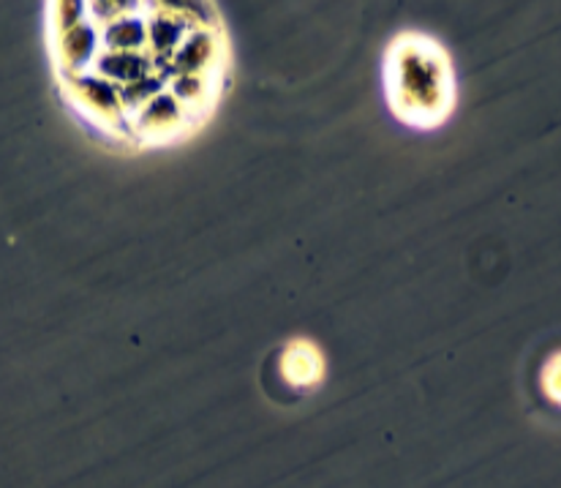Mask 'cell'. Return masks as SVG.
I'll return each mask as SVG.
<instances>
[{
  "instance_id": "1",
  "label": "cell",
  "mask_w": 561,
  "mask_h": 488,
  "mask_svg": "<svg viewBox=\"0 0 561 488\" xmlns=\"http://www.w3.org/2000/svg\"><path fill=\"white\" fill-rule=\"evenodd\" d=\"M71 82L82 117L106 145L156 150L186 143L213 117L232 55L210 3H80Z\"/></svg>"
},
{
  "instance_id": "2",
  "label": "cell",
  "mask_w": 561,
  "mask_h": 488,
  "mask_svg": "<svg viewBox=\"0 0 561 488\" xmlns=\"http://www.w3.org/2000/svg\"><path fill=\"white\" fill-rule=\"evenodd\" d=\"M381 86L390 115L414 132L442 128L458 104L453 58L439 38L425 31H401L381 60Z\"/></svg>"
},
{
  "instance_id": "3",
  "label": "cell",
  "mask_w": 561,
  "mask_h": 488,
  "mask_svg": "<svg viewBox=\"0 0 561 488\" xmlns=\"http://www.w3.org/2000/svg\"><path fill=\"white\" fill-rule=\"evenodd\" d=\"M280 374L295 388H313L324 377V358L319 347L308 339H295L284 347Z\"/></svg>"
},
{
  "instance_id": "4",
  "label": "cell",
  "mask_w": 561,
  "mask_h": 488,
  "mask_svg": "<svg viewBox=\"0 0 561 488\" xmlns=\"http://www.w3.org/2000/svg\"><path fill=\"white\" fill-rule=\"evenodd\" d=\"M540 385H542V393L561 407V350L553 352V355L542 363Z\"/></svg>"
}]
</instances>
